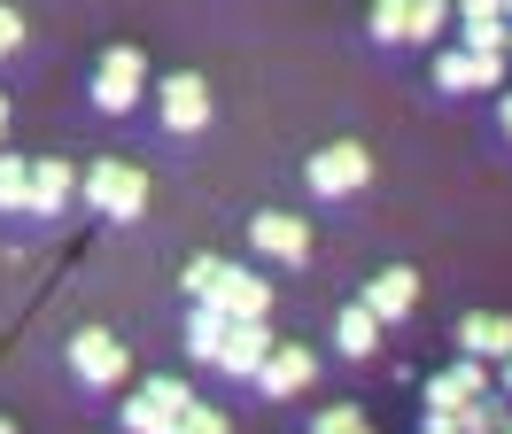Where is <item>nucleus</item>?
Masks as SVG:
<instances>
[{
    "label": "nucleus",
    "mask_w": 512,
    "mask_h": 434,
    "mask_svg": "<svg viewBox=\"0 0 512 434\" xmlns=\"http://www.w3.org/2000/svg\"><path fill=\"white\" fill-rule=\"evenodd\" d=\"M450 31V0H412V39H435Z\"/></svg>",
    "instance_id": "obj_23"
},
{
    "label": "nucleus",
    "mask_w": 512,
    "mask_h": 434,
    "mask_svg": "<svg viewBox=\"0 0 512 434\" xmlns=\"http://www.w3.org/2000/svg\"><path fill=\"white\" fill-rule=\"evenodd\" d=\"M489 396V372H481V357H466V365H450V372H435L427 380V411H466V403H481Z\"/></svg>",
    "instance_id": "obj_11"
},
{
    "label": "nucleus",
    "mask_w": 512,
    "mask_h": 434,
    "mask_svg": "<svg viewBox=\"0 0 512 434\" xmlns=\"http://www.w3.org/2000/svg\"><path fill=\"white\" fill-rule=\"evenodd\" d=\"M357 303L373 310L381 326H396V318H412V310H419V272L388 264V272H373V279H365V295H357Z\"/></svg>",
    "instance_id": "obj_9"
},
{
    "label": "nucleus",
    "mask_w": 512,
    "mask_h": 434,
    "mask_svg": "<svg viewBox=\"0 0 512 434\" xmlns=\"http://www.w3.org/2000/svg\"><path fill=\"white\" fill-rule=\"evenodd\" d=\"M249 248H256V256H272V264H311V217L256 210L249 217Z\"/></svg>",
    "instance_id": "obj_6"
},
{
    "label": "nucleus",
    "mask_w": 512,
    "mask_h": 434,
    "mask_svg": "<svg viewBox=\"0 0 512 434\" xmlns=\"http://www.w3.org/2000/svg\"><path fill=\"white\" fill-rule=\"evenodd\" d=\"M311 380H319V357H311L303 341H272V357L256 365V388H264V396H303Z\"/></svg>",
    "instance_id": "obj_8"
},
{
    "label": "nucleus",
    "mask_w": 512,
    "mask_h": 434,
    "mask_svg": "<svg viewBox=\"0 0 512 434\" xmlns=\"http://www.w3.org/2000/svg\"><path fill=\"white\" fill-rule=\"evenodd\" d=\"M94 101L109 117L140 109V101H148V55H140V47H109V55L94 62Z\"/></svg>",
    "instance_id": "obj_2"
},
{
    "label": "nucleus",
    "mask_w": 512,
    "mask_h": 434,
    "mask_svg": "<svg viewBox=\"0 0 512 434\" xmlns=\"http://www.w3.org/2000/svg\"><path fill=\"white\" fill-rule=\"evenodd\" d=\"M497 124H505V132H512V86L497 93Z\"/></svg>",
    "instance_id": "obj_28"
},
{
    "label": "nucleus",
    "mask_w": 512,
    "mask_h": 434,
    "mask_svg": "<svg viewBox=\"0 0 512 434\" xmlns=\"http://www.w3.org/2000/svg\"><path fill=\"white\" fill-rule=\"evenodd\" d=\"M16 47H24V16H16V8H0V55H16Z\"/></svg>",
    "instance_id": "obj_26"
},
{
    "label": "nucleus",
    "mask_w": 512,
    "mask_h": 434,
    "mask_svg": "<svg viewBox=\"0 0 512 434\" xmlns=\"http://www.w3.org/2000/svg\"><path fill=\"white\" fill-rule=\"evenodd\" d=\"M450 24L466 31V47H489V55H505V0H450Z\"/></svg>",
    "instance_id": "obj_15"
},
{
    "label": "nucleus",
    "mask_w": 512,
    "mask_h": 434,
    "mask_svg": "<svg viewBox=\"0 0 512 434\" xmlns=\"http://www.w3.org/2000/svg\"><path fill=\"white\" fill-rule=\"evenodd\" d=\"M86 202H94L101 217H140L148 210V171H140V163H125V155H109V163H94V171H86Z\"/></svg>",
    "instance_id": "obj_1"
},
{
    "label": "nucleus",
    "mask_w": 512,
    "mask_h": 434,
    "mask_svg": "<svg viewBox=\"0 0 512 434\" xmlns=\"http://www.w3.org/2000/svg\"><path fill=\"white\" fill-rule=\"evenodd\" d=\"M0 140H8V101H0Z\"/></svg>",
    "instance_id": "obj_29"
},
{
    "label": "nucleus",
    "mask_w": 512,
    "mask_h": 434,
    "mask_svg": "<svg viewBox=\"0 0 512 434\" xmlns=\"http://www.w3.org/2000/svg\"><path fill=\"white\" fill-rule=\"evenodd\" d=\"M202 303H218L225 318L241 326V318H264V310H272V287H264V279H249L241 264H218V287H210Z\"/></svg>",
    "instance_id": "obj_10"
},
{
    "label": "nucleus",
    "mask_w": 512,
    "mask_h": 434,
    "mask_svg": "<svg viewBox=\"0 0 512 434\" xmlns=\"http://www.w3.org/2000/svg\"><path fill=\"white\" fill-rule=\"evenodd\" d=\"M373 39H412V0H373Z\"/></svg>",
    "instance_id": "obj_20"
},
{
    "label": "nucleus",
    "mask_w": 512,
    "mask_h": 434,
    "mask_svg": "<svg viewBox=\"0 0 512 434\" xmlns=\"http://www.w3.org/2000/svg\"><path fill=\"white\" fill-rule=\"evenodd\" d=\"M435 86L443 93H505V55H489V47H443L435 55Z\"/></svg>",
    "instance_id": "obj_5"
},
{
    "label": "nucleus",
    "mask_w": 512,
    "mask_h": 434,
    "mask_svg": "<svg viewBox=\"0 0 512 434\" xmlns=\"http://www.w3.org/2000/svg\"><path fill=\"white\" fill-rule=\"evenodd\" d=\"M303 179H311V194H357V186L373 179V148H357V140H334V148H319L311 163H303Z\"/></svg>",
    "instance_id": "obj_4"
},
{
    "label": "nucleus",
    "mask_w": 512,
    "mask_h": 434,
    "mask_svg": "<svg viewBox=\"0 0 512 434\" xmlns=\"http://www.w3.org/2000/svg\"><path fill=\"white\" fill-rule=\"evenodd\" d=\"M163 124H171V132H202V124H210V86H202L194 70L163 78Z\"/></svg>",
    "instance_id": "obj_13"
},
{
    "label": "nucleus",
    "mask_w": 512,
    "mask_h": 434,
    "mask_svg": "<svg viewBox=\"0 0 512 434\" xmlns=\"http://www.w3.org/2000/svg\"><path fill=\"white\" fill-rule=\"evenodd\" d=\"M419 434H458V427H450L443 411H427V427H419Z\"/></svg>",
    "instance_id": "obj_27"
},
{
    "label": "nucleus",
    "mask_w": 512,
    "mask_h": 434,
    "mask_svg": "<svg viewBox=\"0 0 512 434\" xmlns=\"http://www.w3.org/2000/svg\"><path fill=\"white\" fill-rule=\"evenodd\" d=\"M171 434H225V411H218V403H202V396H194V403H187V419H179Z\"/></svg>",
    "instance_id": "obj_24"
},
{
    "label": "nucleus",
    "mask_w": 512,
    "mask_h": 434,
    "mask_svg": "<svg viewBox=\"0 0 512 434\" xmlns=\"http://www.w3.org/2000/svg\"><path fill=\"white\" fill-rule=\"evenodd\" d=\"M218 264H225V256H194V264H187V295H194V303L218 287Z\"/></svg>",
    "instance_id": "obj_25"
},
{
    "label": "nucleus",
    "mask_w": 512,
    "mask_h": 434,
    "mask_svg": "<svg viewBox=\"0 0 512 434\" xmlns=\"http://www.w3.org/2000/svg\"><path fill=\"white\" fill-rule=\"evenodd\" d=\"M70 194H78L70 163H63V155H39V163H32V217H63Z\"/></svg>",
    "instance_id": "obj_16"
},
{
    "label": "nucleus",
    "mask_w": 512,
    "mask_h": 434,
    "mask_svg": "<svg viewBox=\"0 0 512 434\" xmlns=\"http://www.w3.org/2000/svg\"><path fill=\"white\" fill-rule=\"evenodd\" d=\"M334 341H342V357H373V349H381V318H373L365 303H350L342 318H334Z\"/></svg>",
    "instance_id": "obj_17"
},
{
    "label": "nucleus",
    "mask_w": 512,
    "mask_h": 434,
    "mask_svg": "<svg viewBox=\"0 0 512 434\" xmlns=\"http://www.w3.org/2000/svg\"><path fill=\"white\" fill-rule=\"evenodd\" d=\"M450 427L458 434H505V411H497V396L466 403V411H450Z\"/></svg>",
    "instance_id": "obj_21"
},
{
    "label": "nucleus",
    "mask_w": 512,
    "mask_h": 434,
    "mask_svg": "<svg viewBox=\"0 0 512 434\" xmlns=\"http://www.w3.org/2000/svg\"><path fill=\"white\" fill-rule=\"evenodd\" d=\"M311 434H373V419H365L357 403H326L319 419H311Z\"/></svg>",
    "instance_id": "obj_22"
},
{
    "label": "nucleus",
    "mask_w": 512,
    "mask_h": 434,
    "mask_svg": "<svg viewBox=\"0 0 512 434\" xmlns=\"http://www.w3.org/2000/svg\"><path fill=\"white\" fill-rule=\"evenodd\" d=\"M505 388H512V357H505Z\"/></svg>",
    "instance_id": "obj_30"
},
{
    "label": "nucleus",
    "mask_w": 512,
    "mask_h": 434,
    "mask_svg": "<svg viewBox=\"0 0 512 434\" xmlns=\"http://www.w3.org/2000/svg\"><path fill=\"white\" fill-rule=\"evenodd\" d=\"M187 380H140L125 396V434H171L179 419H187Z\"/></svg>",
    "instance_id": "obj_3"
},
{
    "label": "nucleus",
    "mask_w": 512,
    "mask_h": 434,
    "mask_svg": "<svg viewBox=\"0 0 512 434\" xmlns=\"http://www.w3.org/2000/svg\"><path fill=\"white\" fill-rule=\"evenodd\" d=\"M505 434H512V419H505Z\"/></svg>",
    "instance_id": "obj_34"
},
{
    "label": "nucleus",
    "mask_w": 512,
    "mask_h": 434,
    "mask_svg": "<svg viewBox=\"0 0 512 434\" xmlns=\"http://www.w3.org/2000/svg\"><path fill=\"white\" fill-rule=\"evenodd\" d=\"M70 372H78L86 388H117V380H125V341L101 334V326H86V334L70 341Z\"/></svg>",
    "instance_id": "obj_7"
},
{
    "label": "nucleus",
    "mask_w": 512,
    "mask_h": 434,
    "mask_svg": "<svg viewBox=\"0 0 512 434\" xmlns=\"http://www.w3.org/2000/svg\"><path fill=\"white\" fill-rule=\"evenodd\" d=\"M458 349L481 357V365H489V357L505 365V357H512V318H505V310H466V318H458Z\"/></svg>",
    "instance_id": "obj_12"
},
{
    "label": "nucleus",
    "mask_w": 512,
    "mask_h": 434,
    "mask_svg": "<svg viewBox=\"0 0 512 434\" xmlns=\"http://www.w3.org/2000/svg\"><path fill=\"white\" fill-rule=\"evenodd\" d=\"M272 357V326L264 318H241V326H225V349H218V365L233 372V380H256V365Z\"/></svg>",
    "instance_id": "obj_14"
},
{
    "label": "nucleus",
    "mask_w": 512,
    "mask_h": 434,
    "mask_svg": "<svg viewBox=\"0 0 512 434\" xmlns=\"http://www.w3.org/2000/svg\"><path fill=\"white\" fill-rule=\"evenodd\" d=\"M0 434H16V427H8V419H0Z\"/></svg>",
    "instance_id": "obj_31"
},
{
    "label": "nucleus",
    "mask_w": 512,
    "mask_h": 434,
    "mask_svg": "<svg viewBox=\"0 0 512 434\" xmlns=\"http://www.w3.org/2000/svg\"><path fill=\"white\" fill-rule=\"evenodd\" d=\"M505 24H512V0H505Z\"/></svg>",
    "instance_id": "obj_33"
},
{
    "label": "nucleus",
    "mask_w": 512,
    "mask_h": 434,
    "mask_svg": "<svg viewBox=\"0 0 512 434\" xmlns=\"http://www.w3.org/2000/svg\"><path fill=\"white\" fill-rule=\"evenodd\" d=\"M225 326H233V318H225L218 303H194V318H187V349L202 357V365H218V349H225Z\"/></svg>",
    "instance_id": "obj_18"
},
{
    "label": "nucleus",
    "mask_w": 512,
    "mask_h": 434,
    "mask_svg": "<svg viewBox=\"0 0 512 434\" xmlns=\"http://www.w3.org/2000/svg\"><path fill=\"white\" fill-rule=\"evenodd\" d=\"M0 217H32V163L0 155Z\"/></svg>",
    "instance_id": "obj_19"
},
{
    "label": "nucleus",
    "mask_w": 512,
    "mask_h": 434,
    "mask_svg": "<svg viewBox=\"0 0 512 434\" xmlns=\"http://www.w3.org/2000/svg\"><path fill=\"white\" fill-rule=\"evenodd\" d=\"M505 55H512V31H505Z\"/></svg>",
    "instance_id": "obj_32"
}]
</instances>
